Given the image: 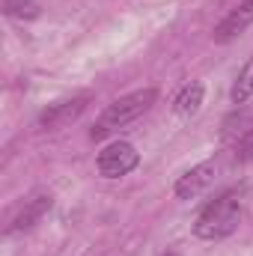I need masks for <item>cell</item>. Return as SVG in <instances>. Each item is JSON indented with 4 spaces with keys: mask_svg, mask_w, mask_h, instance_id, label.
Instances as JSON below:
<instances>
[{
    "mask_svg": "<svg viewBox=\"0 0 253 256\" xmlns=\"http://www.w3.org/2000/svg\"><path fill=\"white\" fill-rule=\"evenodd\" d=\"M86 104H90V96H74V98H68V102H57V104H51L48 110L39 114V122H36V126L45 128V131L63 128V126H68V122H74V120L86 110Z\"/></svg>",
    "mask_w": 253,
    "mask_h": 256,
    "instance_id": "5",
    "label": "cell"
},
{
    "mask_svg": "<svg viewBox=\"0 0 253 256\" xmlns=\"http://www.w3.org/2000/svg\"><path fill=\"white\" fill-rule=\"evenodd\" d=\"M214 176H218V164H214V161H202V164L190 167L188 173H182L179 182H176V196H179V200H194V196H200V194L214 182Z\"/></svg>",
    "mask_w": 253,
    "mask_h": 256,
    "instance_id": "6",
    "label": "cell"
},
{
    "mask_svg": "<svg viewBox=\"0 0 253 256\" xmlns=\"http://www.w3.org/2000/svg\"><path fill=\"white\" fill-rule=\"evenodd\" d=\"M39 0H3V12L9 18H21V21H30L39 15Z\"/></svg>",
    "mask_w": 253,
    "mask_h": 256,
    "instance_id": "10",
    "label": "cell"
},
{
    "mask_svg": "<svg viewBox=\"0 0 253 256\" xmlns=\"http://www.w3.org/2000/svg\"><path fill=\"white\" fill-rule=\"evenodd\" d=\"M242 218H244L242 191H226L200 212V218L194 224V236L202 238V242H220V238H226L238 230Z\"/></svg>",
    "mask_w": 253,
    "mask_h": 256,
    "instance_id": "1",
    "label": "cell"
},
{
    "mask_svg": "<svg viewBox=\"0 0 253 256\" xmlns=\"http://www.w3.org/2000/svg\"><path fill=\"white\" fill-rule=\"evenodd\" d=\"M96 164H98V173L104 179H122V176H128L140 164V152L131 143H126V140H114V143H108L98 152Z\"/></svg>",
    "mask_w": 253,
    "mask_h": 256,
    "instance_id": "3",
    "label": "cell"
},
{
    "mask_svg": "<svg viewBox=\"0 0 253 256\" xmlns=\"http://www.w3.org/2000/svg\"><path fill=\"white\" fill-rule=\"evenodd\" d=\"M202 84H188V86H182V92L176 96V102H173V108H176V114L179 116H190V114H196L200 110V104H202Z\"/></svg>",
    "mask_w": 253,
    "mask_h": 256,
    "instance_id": "8",
    "label": "cell"
},
{
    "mask_svg": "<svg viewBox=\"0 0 253 256\" xmlns=\"http://www.w3.org/2000/svg\"><path fill=\"white\" fill-rule=\"evenodd\" d=\"M253 158V128L242 134V140L236 143V161H250Z\"/></svg>",
    "mask_w": 253,
    "mask_h": 256,
    "instance_id": "11",
    "label": "cell"
},
{
    "mask_svg": "<svg viewBox=\"0 0 253 256\" xmlns=\"http://www.w3.org/2000/svg\"><path fill=\"white\" fill-rule=\"evenodd\" d=\"M51 206H54V196H51L48 191L30 194V196L24 200V206L18 208V214L12 218V224H9L6 232H24V230H33V226L51 212Z\"/></svg>",
    "mask_w": 253,
    "mask_h": 256,
    "instance_id": "4",
    "label": "cell"
},
{
    "mask_svg": "<svg viewBox=\"0 0 253 256\" xmlns=\"http://www.w3.org/2000/svg\"><path fill=\"white\" fill-rule=\"evenodd\" d=\"M155 98H158V90H155V86L134 90V92H128V96H122V98H116V102L108 104V110L98 116V122L92 126L90 137H92V140H104L108 134H114V131H120V128L131 126L134 120H140V116L155 104Z\"/></svg>",
    "mask_w": 253,
    "mask_h": 256,
    "instance_id": "2",
    "label": "cell"
},
{
    "mask_svg": "<svg viewBox=\"0 0 253 256\" xmlns=\"http://www.w3.org/2000/svg\"><path fill=\"white\" fill-rule=\"evenodd\" d=\"M253 24V0H242L218 27H214V42H232Z\"/></svg>",
    "mask_w": 253,
    "mask_h": 256,
    "instance_id": "7",
    "label": "cell"
},
{
    "mask_svg": "<svg viewBox=\"0 0 253 256\" xmlns=\"http://www.w3.org/2000/svg\"><path fill=\"white\" fill-rule=\"evenodd\" d=\"M250 96H253V57L244 63V68L238 72V78L232 84V102L236 104H244Z\"/></svg>",
    "mask_w": 253,
    "mask_h": 256,
    "instance_id": "9",
    "label": "cell"
}]
</instances>
